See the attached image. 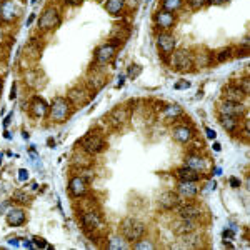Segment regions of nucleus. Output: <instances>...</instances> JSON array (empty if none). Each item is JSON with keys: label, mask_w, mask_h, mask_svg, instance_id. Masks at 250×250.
I'll return each mask as SVG.
<instances>
[{"label": "nucleus", "mask_w": 250, "mask_h": 250, "mask_svg": "<svg viewBox=\"0 0 250 250\" xmlns=\"http://www.w3.org/2000/svg\"><path fill=\"white\" fill-rule=\"evenodd\" d=\"M72 112H74V105L68 102L67 97H55L48 105V119L55 124H63L70 119Z\"/></svg>", "instance_id": "1"}, {"label": "nucleus", "mask_w": 250, "mask_h": 250, "mask_svg": "<svg viewBox=\"0 0 250 250\" xmlns=\"http://www.w3.org/2000/svg\"><path fill=\"white\" fill-rule=\"evenodd\" d=\"M147 232V227H145L144 222L134 219V217H127L120 222V233L125 239V242H137L140 240Z\"/></svg>", "instance_id": "2"}, {"label": "nucleus", "mask_w": 250, "mask_h": 250, "mask_svg": "<svg viewBox=\"0 0 250 250\" xmlns=\"http://www.w3.org/2000/svg\"><path fill=\"white\" fill-rule=\"evenodd\" d=\"M107 147V140L100 132H88V134L82 139V150L88 155H97L104 152Z\"/></svg>", "instance_id": "3"}, {"label": "nucleus", "mask_w": 250, "mask_h": 250, "mask_svg": "<svg viewBox=\"0 0 250 250\" xmlns=\"http://www.w3.org/2000/svg\"><path fill=\"white\" fill-rule=\"evenodd\" d=\"M60 22H62V19H60L59 9L54 5H48L47 9L42 12V15H40V19H39V29L43 32L54 30L60 25Z\"/></svg>", "instance_id": "4"}, {"label": "nucleus", "mask_w": 250, "mask_h": 250, "mask_svg": "<svg viewBox=\"0 0 250 250\" xmlns=\"http://www.w3.org/2000/svg\"><path fill=\"white\" fill-rule=\"evenodd\" d=\"M172 57V67L179 72H188L193 67V54L188 48H179V50H173Z\"/></svg>", "instance_id": "5"}, {"label": "nucleus", "mask_w": 250, "mask_h": 250, "mask_svg": "<svg viewBox=\"0 0 250 250\" xmlns=\"http://www.w3.org/2000/svg\"><path fill=\"white\" fill-rule=\"evenodd\" d=\"M217 112L220 115H230V117H237V119H245L247 117V107H245V104L230 102V100H224V99L217 105Z\"/></svg>", "instance_id": "6"}, {"label": "nucleus", "mask_w": 250, "mask_h": 250, "mask_svg": "<svg viewBox=\"0 0 250 250\" xmlns=\"http://www.w3.org/2000/svg\"><path fill=\"white\" fill-rule=\"evenodd\" d=\"M105 82H107V74L104 70V67L100 65L92 68L85 79V85L90 92H99L100 88L105 85Z\"/></svg>", "instance_id": "7"}, {"label": "nucleus", "mask_w": 250, "mask_h": 250, "mask_svg": "<svg viewBox=\"0 0 250 250\" xmlns=\"http://www.w3.org/2000/svg\"><path fill=\"white\" fill-rule=\"evenodd\" d=\"M90 97H92V92L88 90L87 87H72L70 90L67 92V99L68 102L74 105V108H79V107H83L90 102Z\"/></svg>", "instance_id": "8"}, {"label": "nucleus", "mask_w": 250, "mask_h": 250, "mask_svg": "<svg viewBox=\"0 0 250 250\" xmlns=\"http://www.w3.org/2000/svg\"><path fill=\"white\" fill-rule=\"evenodd\" d=\"M117 47H119V42H107V43H104L102 47L97 48V52H95L97 65H107V63H110L112 59L115 57Z\"/></svg>", "instance_id": "9"}, {"label": "nucleus", "mask_w": 250, "mask_h": 250, "mask_svg": "<svg viewBox=\"0 0 250 250\" xmlns=\"http://www.w3.org/2000/svg\"><path fill=\"white\" fill-rule=\"evenodd\" d=\"M82 224L87 232L104 230V219L97 210H87L82 213Z\"/></svg>", "instance_id": "10"}, {"label": "nucleus", "mask_w": 250, "mask_h": 250, "mask_svg": "<svg viewBox=\"0 0 250 250\" xmlns=\"http://www.w3.org/2000/svg\"><path fill=\"white\" fill-rule=\"evenodd\" d=\"M20 9L14 0H2L0 2V22L3 23H12L19 19Z\"/></svg>", "instance_id": "11"}, {"label": "nucleus", "mask_w": 250, "mask_h": 250, "mask_svg": "<svg viewBox=\"0 0 250 250\" xmlns=\"http://www.w3.org/2000/svg\"><path fill=\"white\" fill-rule=\"evenodd\" d=\"M179 217L182 219H188L193 222H202L204 217V208L202 205L195 204V202H187V204H180L179 205Z\"/></svg>", "instance_id": "12"}, {"label": "nucleus", "mask_w": 250, "mask_h": 250, "mask_svg": "<svg viewBox=\"0 0 250 250\" xmlns=\"http://www.w3.org/2000/svg\"><path fill=\"white\" fill-rule=\"evenodd\" d=\"M175 45H177V40L170 32H160V34L157 35V47H159L160 54H162L164 57H170L173 54V50H175Z\"/></svg>", "instance_id": "13"}, {"label": "nucleus", "mask_w": 250, "mask_h": 250, "mask_svg": "<svg viewBox=\"0 0 250 250\" xmlns=\"http://www.w3.org/2000/svg\"><path fill=\"white\" fill-rule=\"evenodd\" d=\"M175 22H177L175 14L165 12L162 9L157 10L155 15H154V23L160 32H170L173 29V25H175Z\"/></svg>", "instance_id": "14"}, {"label": "nucleus", "mask_w": 250, "mask_h": 250, "mask_svg": "<svg viewBox=\"0 0 250 250\" xmlns=\"http://www.w3.org/2000/svg\"><path fill=\"white\" fill-rule=\"evenodd\" d=\"M184 200L180 199V195L177 193V190H165L160 193L159 197V205L160 208H164V210H173V208H179V205L182 204Z\"/></svg>", "instance_id": "15"}, {"label": "nucleus", "mask_w": 250, "mask_h": 250, "mask_svg": "<svg viewBox=\"0 0 250 250\" xmlns=\"http://www.w3.org/2000/svg\"><path fill=\"white\" fill-rule=\"evenodd\" d=\"M247 94H245L237 83H229L222 88V99L224 100H230V102H240L244 104L247 100Z\"/></svg>", "instance_id": "16"}, {"label": "nucleus", "mask_w": 250, "mask_h": 250, "mask_svg": "<svg viewBox=\"0 0 250 250\" xmlns=\"http://www.w3.org/2000/svg\"><path fill=\"white\" fill-rule=\"evenodd\" d=\"M128 119H130V108H127L125 105L115 107L114 110L108 114V122L114 125V127H122Z\"/></svg>", "instance_id": "17"}, {"label": "nucleus", "mask_w": 250, "mask_h": 250, "mask_svg": "<svg viewBox=\"0 0 250 250\" xmlns=\"http://www.w3.org/2000/svg\"><path fill=\"white\" fill-rule=\"evenodd\" d=\"M29 110L35 119H43V117L48 115V104L42 99V97L35 95L29 104Z\"/></svg>", "instance_id": "18"}, {"label": "nucleus", "mask_w": 250, "mask_h": 250, "mask_svg": "<svg viewBox=\"0 0 250 250\" xmlns=\"http://www.w3.org/2000/svg\"><path fill=\"white\" fill-rule=\"evenodd\" d=\"M68 192H70V195L75 197V199L83 197L87 193V180L80 175L72 177L70 182H68Z\"/></svg>", "instance_id": "19"}, {"label": "nucleus", "mask_w": 250, "mask_h": 250, "mask_svg": "<svg viewBox=\"0 0 250 250\" xmlns=\"http://www.w3.org/2000/svg\"><path fill=\"white\" fill-rule=\"evenodd\" d=\"M219 124L222 125V128H224L225 132L235 135L237 132H239V128L242 127V124H244V119H237V117L219 114Z\"/></svg>", "instance_id": "20"}, {"label": "nucleus", "mask_w": 250, "mask_h": 250, "mask_svg": "<svg viewBox=\"0 0 250 250\" xmlns=\"http://www.w3.org/2000/svg\"><path fill=\"white\" fill-rule=\"evenodd\" d=\"M172 137L179 144H188L193 139V128L190 125H175L172 128Z\"/></svg>", "instance_id": "21"}, {"label": "nucleus", "mask_w": 250, "mask_h": 250, "mask_svg": "<svg viewBox=\"0 0 250 250\" xmlns=\"http://www.w3.org/2000/svg\"><path fill=\"white\" fill-rule=\"evenodd\" d=\"M175 175H177V179H179V182H200V180H202V173L187 167V165L177 168Z\"/></svg>", "instance_id": "22"}, {"label": "nucleus", "mask_w": 250, "mask_h": 250, "mask_svg": "<svg viewBox=\"0 0 250 250\" xmlns=\"http://www.w3.org/2000/svg\"><path fill=\"white\" fill-rule=\"evenodd\" d=\"M177 193H179L182 200H193L197 195H199V187H197V182H179Z\"/></svg>", "instance_id": "23"}, {"label": "nucleus", "mask_w": 250, "mask_h": 250, "mask_svg": "<svg viewBox=\"0 0 250 250\" xmlns=\"http://www.w3.org/2000/svg\"><path fill=\"white\" fill-rule=\"evenodd\" d=\"M179 237L182 245H177V247H200L202 245V235H200L199 229H193V230L182 233Z\"/></svg>", "instance_id": "24"}, {"label": "nucleus", "mask_w": 250, "mask_h": 250, "mask_svg": "<svg viewBox=\"0 0 250 250\" xmlns=\"http://www.w3.org/2000/svg\"><path fill=\"white\" fill-rule=\"evenodd\" d=\"M185 165L193 168V170L204 173L205 170H207V159L202 157L200 154H193V152H192V154L185 155Z\"/></svg>", "instance_id": "25"}, {"label": "nucleus", "mask_w": 250, "mask_h": 250, "mask_svg": "<svg viewBox=\"0 0 250 250\" xmlns=\"http://www.w3.org/2000/svg\"><path fill=\"white\" fill-rule=\"evenodd\" d=\"M5 220H7V224H9L10 227H19V225L25 224L27 215H25V212H23V208L14 207V208H10V210L5 213Z\"/></svg>", "instance_id": "26"}, {"label": "nucleus", "mask_w": 250, "mask_h": 250, "mask_svg": "<svg viewBox=\"0 0 250 250\" xmlns=\"http://www.w3.org/2000/svg\"><path fill=\"white\" fill-rule=\"evenodd\" d=\"M193 229H199V222H193L188 219H182L179 217L175 222L172 224V230L177 233V235H182V233H187L193 230Z\"/></svg>", "instance_id": "27"}, {"label": "nucleus", "mask_w": 250, "mask_h": 250, "mask_svg": "<svg viewBox=\"0 0 250 250\" xmlns=\"http://www.w3.org/2000/svg\"><path fill=\"white\" fill-rule=\"evenodd\" d=\"M105 10H107V14L114 15V17L122 15V12L125 10V0H107Z\"/></svg>", "instance_id": "28"}, {"label": "nucleus", "mask_w": 250, "mask_h": 250, "mask_svg": "<svg viewBox=\"0 0 250 250\" xmlns=\"http://www.w3.org/2000/svg\"><path fill=\"white\" fill-rule=\"evenodd\" d=\"M184 7V0H162L160 3V9L165 12H170V14H177Z\"/></svg>", "instance_id": "29"}, {"label": "nucleus", "mask_w": 250, "mask_h": 250, "mask_svg": "<svg viewBox=\"0 0 250 250\" xmlns=\"http://www.w3.org/2000/svg\"><path fill=\"white\" fill-rule=\"evenodd\" d=\"M233 57V48L232 47H227V48H222V50L215 52L213 54V60L219 63H224L227 62V60H230Z\"/></svg>", "instance_id": "30"}, {"label": "nucleus", "mask_w": 250, "mask_h": 250, "mask_svg": "<svg viewBox=\"0 0 250 250\" xmlns=\"http://www.w3.org/2000/svg\"><path fill=\"white\" fill-rule=\"evenodd\" d=\"M162 110H164V114L167 115V119H168V120L177 119V117H179L180 114H182V110H180V107H179V105H175V104H173V105H168V107H164Z\"/></svg>", "instance_id": "31"}, {"label": "nucleus", "mask_w": 250, "mask_h": 250, "mask_svg": "<svg viewBox=\"0 0 250 250\" xmlns=\"http://www.w3.org/2000/svg\"><path fill=\"white\" fill-rule=\"evenodd\" d=\"M132 247L134 249H137V250H140V249H148V250H152V249H155V245L152 244L150 240H147V239H140V240H137V242H134L132 244Z\"/></svg>", "instance_id": "32"}, {"label": "nucleus", "mask_w": 250, "mask_h": 250, "mask_svg": "<svg viewBox=\"0 0 250 250\" xmlns=\"http://www.w3.org/2000/svg\"><path fill=\"white\" fill-rule=\"evenodd\" d=\"M12 200H14V202H19V204H29L30 202V197L27 195L25 192L19 190V192H15L14 195H12Z\"/></svg>", "instance_id": "33"}, {"label": "nucleus", "mask_w": 250, "mask_h": 250, "mask_svg": "<svg viewBox=\"0 0 250 250\" xmlns=\"http://www.w3.org/2000/svg\"><path fill=\"white\" fill-rule=\"evenodd\" d=\"M108 249H127V244H125V239L122 237H114L110 242H108Z\"/></svg>", "instance_id": "34"}, {"label": "nucleus", "mask_w": 250, "mask_h": 250, "mask_svg": "<svg viewBox=\"0 0 250 250\" xmlns=\"http://www.w3.org/2000/svg\"><path fill=\"white\" fill-rule=\"evenodd\" d=\"M184 2H187L192 10H200L207 5V0H184Z\"/></svg>", "instance_id": "35"}, {"label": "nucleus", "mask_w": 250, "mask_h": 250, "mask_svg": "<svg viewBox=\"0 0 250 250\" xmlns=\"http://www.w3.org/2000/svg\"><path fill=\"white\" fill-rule=\"evenodd\" d=\"M237 85H239L242 90L245 92V94H250V80H249V77H244V79H240L239 82H237Z\"/></svg>", "instance_id": "36"}, {"label": "nucleus", "mask_w": 250, "mask_h": 250, "mask_svg": "<svg viewBox=\"0 0 250 250\" xmlns=\"http://www.w3.org/2000/svg\"><path fill=\"white\" fill-rule=\"evenodd\" d=\"M63 3H67V5H80L82 3V0H62Z\"/></svg>", "instance_id": "37"}, {"label": "nucleus", "mask_w": 250, "mask_h": 250, "mask_svg": "<svg viewBox=\"0 0 250 250\" xmlns=\"http://www.w3.org/2000/svg\"><path fill=\"white\" fill-rule=\"evenodd\" d=\"M205 132H207V137H208V139H213V140H215V137H217L215 130H212V128H205Z\"/></svg>", "instance_id": "38"}, {"label": "nucleus", "mask_w": 250, "mask_h": 250, "mask_svg": "<svg viewBox=\"0 0 250 250\" xmlns=\"http://www.w3.org/2000/svg\"><path fill=\"white\" fill-rule=\"evenodd\" d=\"M229 0H207V3H213V5H222V3H227Z\"/></svg>", "instance_id": "39"}, {"label": "nucleus", "mask_w": 250, "mask_h": 250, "mask_svg": "<svg viewBox=\"0 0 250 250\" xmlns=\"http://www.w3.org/2000/svg\"><path fill=\"white\" fill-rule=\"evenodd\" d=\"M175 87L177 88H188V87H190V83H188V82H182V83H177Z\"/></svg>", "instance_id": "40"}, {"label": "nucleus", "mask_w": 250, "mask_h": 250, "mask_svg": "<svg viewBox=\"0 0 250 250\" xmlns=\"http://www.w3.org/2000/svg\"><path fill=\"white\" fill-rule=\"evenodd\" d=\"M35 244L40 245V247H47V244L43 242V239H35Z\"/></svg>", "instance_id": "41"}, {"label": "nucleus", "mask_w": 250, "mask_h": 250, "mask_svg": "<svg viewBox=\"0 0 250 250\" xmlns=\"http://www.w3.org/2000/svg\"><path fill=\"white\" fill-rule=\"evenodd\" d=\"M230 184L233 185V187H240V182H239V180H237V179H230Z\"/></svg>", "instance_id": "42"}, {"label": "nucleus", "mask_w": 250, "mask_h": 250, "mask_svg": "<svg viewBox=\"0 0 250 250\" xmlns=\"http://www.w3.org/2000/svg\"><path fill=\"white\" fill-rule=\"evenodd\" d=\"M213 148H215V150L219 152V150H220V144H217V142H215V144H213Z\"/></svg>", "instance_id": "43"}, {"label": "nucleus", "mask_w": 250, "mask_h": 250, "mask_svg": "<svg viewBox=\"0 0 250 250\" xmlns=\"http://www.w3.org/2000/svg\"><path fill=\"white\" fill-rule=\"evenodd\" d=\"M0 94H2V80H0Z\"/></svg>", "instance_id": "44"}, {"label": "nucleus", "mask_w": 250, "mask_h": 250, "mask_svg": "<svg viewBox=\"0 0 250 250\" xmlns=\"http://www.w3.org/2000/svg\"><path fill=\"white\" fill-rule=\"evenodd\" d=\"M0 42H2V30H0Z\"/></svg>", "instance_id": "45"}]
</instances>
